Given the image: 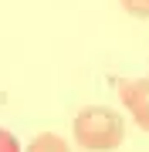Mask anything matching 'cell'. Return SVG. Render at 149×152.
I'll use <instances>...</instances> for the list:
<instances>
[{
    "instance_id": "cell-1",
    "label": "cell",
    "mask_w": 149,
    "mask_h": 152,
    "mask_svg": "<svg viewBox=\"0 0 149 152\" xmlns=\"http://www.w3.org/2000/svg\"><path fill=\"white\" fill-rule=\"evenodd\" d=\"M71 132L85 152H115L126 139V122L109 105H88L75 115Z\"/></svg>"
},
{
    "instance_id": "cell-2",
    "label": "cell",
    "mask_w": 149,
    "mask_h": 152,
    "mask_svg": "<svg viewBox=\"0 0 149 152\" xmlns=\"http://www.w3.org/2000/svg\"><path fill=\"white\" fill-rule=\"evenodd\" d=\"M119 98L126 105L129 118L142 132H149V78H132V81H119Z\"/></svg>"
},
{
    "instance_id": "cell-3",
    "label": "cell",
    "mask_w": 149,
    "mask_h": 152,
    "mask_svg": "<svg viewBox=\"0 0 149 152\" xmlns=\"http://www.w3.org/2000/svg\"><path fill=\"white\" fill-rule=\"evenodd\" d=\"M27 152H71L68 149V142L54 135V132H41V135H34V142L27 145Z\"/></svg>"
},
{
    "instance_id": "cell-4",
    "label": "cell",
    "mask_w": 149,
    "mask_h": 152,
    "mask_svg": "<svg viewBox=\"0 0 149 152\" xmlns=\"http://www.w3.org/2000/svg\"><path fill=\"white\" fill-rule=\"evenodd\" d=\"M122 10H129L132 17L146 20V17H149V0H122Z\"/></svg>"
},
{
    "instance_id": "cell-5",
    "label": "cell",
    "mask_w": 149,
    "mask_h": 152,
    "mask_svg": "<svg viewBox=\"0 0 149 152\" xmlns=\"http://www.w3.org/2000/svg\"><path fill=\"white\" fill-rule=\"evenodd\" d=\"M0 152H21V142H17L7 129H0Z\"/></svg>"
}]
</instances>
